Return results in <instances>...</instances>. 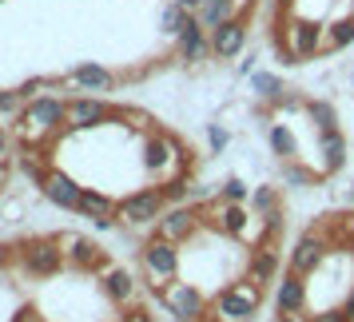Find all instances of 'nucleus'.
I'll use <instances>...</instances> for the list:
<instances>
[{
    "label": "nucleus",
    "mask_w": 354,
    "mask_h": 322,
    "mask_svg": "<svg viewBox=\"0 0 354 322\" xmlns=\"http://www.w3.org/2000/svg\"><path fill=\"white\" fill-rule=\"evenodd\" d=\"M68 124V100L60 96H36L24 104V112L17 115V131L28 140V144H40L48 147V140L56 135V131Z\"/></svg>",
    "instance_id": "f257e3e1"
},
{
    "label": "nucleus",
    "mask_w": 354,
    "mask_h": 322,
    "mask_svg": "<svg viewBox=\"0 0 354 322\" xmlns=\"http://www.w3.org/2000/svg\"><path fill=\"white\" fill-rule=\"evenodd\" d=\"M17 258L32 278H52V274H60L68 267V251H64V243L56 239V235H40V239L20 243Z\"/></svg>",
    "instance_id": "f03ea898"
},
{
    "label": "nucleus",
    "mask_w": 354,
    "mask_h": 322,
    "mask_svg": "<svg viewBox=\"0 0 354 322\" xmlns=\"http://www.w3.org/2000/svg\"><path fill=\"white\" fill-rule=\"evenodd\" d=\"M322 36H326V28H322L319 20H290L287 32L274 36V44L287 56V64H303L310 56L326 52V40H322Z\"/></svg>",
    "instance_id": "7ed1b4c3"
},
{
    "label": "nucleus",
    "mask_w": 354,
    "mask_h": 322,
    "mask_svg": "<svg viewBox=\"0 0 354 322\" xmlns=\"http://www.w3.org/2000/svg\"><path fill=\"white\" fill-rule=\"evenodd\" d=\"M176 247L179 243L163 239V235H151V239L144 243V251H140L144 271H147V278H151V287L156 290L167 287V283H176V274H179V251Z\"/></svg>",
    "instance_id": "20e7f679"
},
{
    "label": "nucleus",
    "mask_w": 354,
    "mask_h": 322,
    "mask_svg": "<svg viewBox=\"0 0 354 322\" xmlns=\"http://www.w3.org/2000/svg\"><path fill=\"white\" fill-rule=\"evenodd\" d=\"M163 211H167V199H163L160 187H140V191H131L120 199L115 219H124L128 227H156Z\"/></svg>",
    "instance_id": "39448f33"
},
{
    "label": "nucleus",
    "mask_w": 354,
    "mask_h": 322,
    "mask_svg": "<svg viewBox=\"0 0 354 322\" xmlns=\"http://www.w3.org/2000/svg\"><path fill=\"white\" fill-rule=\"evenodd\" d=\"M259 299H263V287H255L251 278L247 283H231L227 290L215 294V314L223 322H247L259 310Z\"/></svg>",
    "instance_id": "423d86ee"
},
{
    "label": "nucleus",
    "mask_w": 354,
    "mask_h": 322,
    "mask_svg": "<svg viewBox=\"0 0 354 322\" xmlns=\"http://www.w3.org/2000/svg\"><path fill=\"white\" fill-rule=\"evenodd\" d=\"M124 108H112L96 96H76L68 100V128L84 131V128H96V124H108V120H124Z\"/></svg>",
    "instance_id": "0eeeda50"
},
{
    "label": "nucleus",
    "mask_w": 354,
    "mask_h": 322,
    "mask_svg": "<svg viewBox=\"0 0 354 322\" xmlns=\"http://www.w3.org/2000/svg\"><path fill=\"white\" fill-rule=\"evenodd\" d=\"M160 303L167 306L176 319H187V322L207 314V299H203L192 283H167V287H160Z\"/></svg>",
    "instance_id": "6e6552de"
},
{
    "label": "nucleus",
    "mask_w": 354,
    "mask_h": 322,
    "mask_svg": "<svg viewBox=\"0 0 354 322\" xmlns=\"http://www.w3.org/2000/svg\"><path fill=\"white\" fill-rule=\"evenodd\" d=\"M335 247V239H326V235H315V231H306L303 239H299V247L290 251V271L299 274H315L322 267V258H326V251Z\"/></svg>",
    "instance_id": "1a4fd4ad"
},
{
    "label": "nucleus",
    "mask_w": 354,
    "mask_h": 322,
    "mask_svg": "<svg viewBox=\"0 0 354 322\" xmlns=\"http://www.w3.org/2000/svg\"><path fill=\"white\" fill-rule=\"evenodd\" d=\"M243 48H247V20L243 17L227 20L219 28H211V56H215V60H235Z\"/></svg>",
    "instance_id": "9d476101"
},
{
    "label": "nucleus",
    "mask_w": 354,
    "mask_h": 322,
    "mask_svg": "<svg viewBox=\"0 0 354 322\" xmlns=\"http://www.w3.org/2000/svg\"><path fill=\"white\" fill-rule=\"evenodd\" d=\"M199 211L195 207H171V211H163L160 215V223H156V235H163V239H171V243H187L199 231Z\"/></svg>",
    "instance_id": "9b49d317"
},
{
    "label": "nucleus",
    "mask_w": 354,
    "mask_h": 322,
    "mask_svg": "<svg viewBox=\"0 0 354 322\" xmlns=\"http://www.w3.org/2000/svg\"><path fill=\"white\" fill-rule=\"evenodd\" d=\"M40 191H44V199H48V203H56L60 211H80V195H84V187H80V183H76L72 176L56 171V167H52L48 179L40 183Z\"/></svg>",
    "instance_id": "f8f14e48"
},
{
    "label": "nucleus",
    "mask_w": 354,
    "mask_h": 322,
    "mask_svg": "<svg viewBox=\"0 0 354 322\" xmlns=\"http://www.w3.org/2000/svg\"><path fill=\"white\" fill-rule=\"evenodd\" d=\"M176 52L183 64H203V56H211V32L199 24V17H192L187 28L176 36Z\"/></svg>",
    "instance_id": "ddd939ff"
},
{
    "label": "nucleus",
    "mask_w": 354,
    "mask_h": 322,
    "mask_svg": "<svg viewBox=\"0 0 354 322\" xmlns=\"http://www.w3.org/2000/svg\"><path fill=\"white\" fill-rule=\"evenodd\" d=\"M64 251H68V267H76V271H108V255L100 251L92 239H84V235H64Z\"/></svg>",
    "instance_id": "4468645a"
},
{
    "label": "nucleus",
    "mask_w": 354,
    "mask_h": 322,
    "mask_svg": "<svg viewBox=\"0 0 354 322\" xmlns=\"http://www.w3.org/2000/svg\"><path fill=\"white\" fill-rule=\"evenodd\" d=\"M306 274L299 271H287L279 278V287H274V306H279V314H303L306 306Z\"/></svg>",
    "instance_id": "2eb2a0df"
},
{
    "label": "nucleus",
    "mask_w": 354,
    "mask_h": 322,
    "mask_svg": "<svg viewBox=\"0 0 354 322\" xmlns=\"http://www.w3.org/2000/svg\"><path fill=\"white\" fill-rule=\"evenodd\" d=\"M211 215H215V219H207V227H219L231 239H247V207H243V203L215 199V203H211Z\"/></svg>",
    "instance_id": "dca6fc26"
},
{
    "label": "nucleus",
    "mask_w": 354,
    "mask_h": 322,
    "mask_svg": "<svg viewBox=\"0 0 354 322\" xmlns=\"http://www.w3.org/2000/svg\"><path fill=\"white\" fill-rule=\"evenodd\" d=\"M274 274H279V251H274L271 243H263V247H255L251 258H247V278H251L255 287H267V283H274Z\"/></svg>",
    "instance_id": "f3484780"
},
{
    "label": "nucleus",
    "mask_w": 354,
    "mask_h": 322,
    "mask_svg": "<svg viewBox=\"0 0 354 322\" xmlns=\"http://www.w3.org/2000/svg\"><path fill=\"white\" fill-rule=\"evenodd\" d=\"M68 84H76L80 92H112L115 88V76L108 72L104 64H76Z\"/></svg>",
    "instance_id": "a211bd4d"
},
{
    "label": "nucleus",
    "mask_w": 354,
    "mask_h": 322,
    "mask_svg": "<svg viewBox=\"0 0 354 322\" xmlns=\"http://www.w3.org/2000/svg\"><path fill=\"white\" fill-rule=\"evenodd\" d=\"M319 155H322V176L338 171L346 163V135L342 131H319Z\"/></svg>",
    "instance_id": "6ab92c4d"
},
{
    "label": "nucleus",
    "mask_w": 354,
    "mask_h": 322,
    "mask_svg": "<svg viewBox=\"0 0 354 322\" xmlns=\"http://www.w3.org/2000/svg\"><path fill=\"white\" fill-rule=\"evenodd\" d=\"M195 17H199V24L211 32V28H219V24L239 17V0H203V8H199Z\"/></svg>",
    "instance_id": "aec40b11"
},
{
    "label": "nucleus",
    "mask_w": 354,
    "mask_h": 322,
    "mask_svg": "<svg viewBox=\"0 0 354 322\" xmlns=\"http://www.w3.org/2000/svg\"><path fill=\"white\" fill-rule=\"evenodd\" d=\"M104 294H108L112 303H131V299H136V278H131L124 267H108V271H104Z\"/></svg>",
    "instance_id": "412c9836"
},
{
    "label": "nucleus",
    "mask_w": 354,
    "mask_h": 322,
    "mask_svg": "<svg viewBox=\"0 0 354 322\" xmlns=\"http://www.w3.org/2000/svg\"><path fill=\"white\" fill-rule=\"evenodd\" d=\"M171 160V140L167 135H147L144 140V167L147 171H163Z\"/></svg>",
    "instance_id": "4be33fe9"
},
{
    "label": "nucleus",
    "mask_w": 354,
    "mask_h": 322,
    "mask_svg": "<svg viewBox=\"0 0 354 322\" xmlns=\"http://www.w3.org/2000/svg\"><path fill=\"white\" fill-rule=\"evenodd\" d=\"M44 160H48V147H44V151H36V147H28V151H20V160H17V167H20V171H24L28 179H32L36 187H40V183L48 179V171H52V167H48Z\"/></svg>",
    "instance_id": "5701e85b"
},
{
    "label": "nucleus",
    "mask_w": 354,
    "mask_h": 322,
    "mask_svg": "<svg viewBox=\"0 0 354 322\" xmlns=\"http://www.w3.org/2000/svg\"><path fill=\"white\" fill-rule=\"evenodd\" d=\"M115 211H120V203H112L104 191L84 187V195H80V215H88V219H104V215H115Z\"/></svg>",
    "instance_id": "b1692460"
},
{
    "label": "nucleus",
    "mask_w": 354,
    "mask_h": 322,
    "mask_svg": "<svg viewBox=\"0 0 354 322\" xmlns=\"http://www.w3.org/2000/svg\"><path fill=\"white\" fill-rule=\"evenodd\" d=\"M195 12H187L183 4H176V0H167L160 8V32H167V36H179L183 28H187V20H192Z\"/></svg>",
    "instance_id": "393cba45"
},
{
    "label": "nucleus",
    "mask_w": 354,
    "mask_h": 322,
    "mask_svg": "<svg viewBox=\"0 0 354 322\" xmlns=\"http://www.w3.org/2000/svg\"><path fill=\"white\" fill-rule=\"evenodd\" d=\"M267 135H271V151L283 163L299 155V140H295V131H290L287 124H271V131H267Z\"/></svg>",
    "instance_id": "a878e982"
},
{
    "label": "nucleus",
    "mask_w": 354,
    "mask_h": 322,
    "mask_svg": "<svg viewBox=\"0 0 354 322\" xmlns=\"http://www.w3.org/2000/svg\"><path fill=\"white\" fill-rule=\"evenodd\" d=\"M251 92L263 100H274V104H283L287 100V88H283V80L279 76H271V72H251Z\"/></svg>",
    "instance_id": "bb28decb"
},
{
    "label": "nucleus",
    "mask_w": 354,
    "mask_h": 322,
    "mask_svg": "<svg viewBox=\"0 0 354 322\" xmlns=\"http://www.w3.org/2000/svg\"><path fill=\"white\" fill-rule=\"evenodd\" d=\"M306 115H310V124L319 131H338L335 104H326V100H306Z\"/></svg>",
    "instance_id": "cd10ccee"
},
{
    "label": "nucleus",
    "mask_w": 354,
    "mask_h": 322,
    "mask_svg": "<svg viewBox=\"0 0 354 322\" xmlns=\"http://www.w3.org/2000/svg\"><path fill=\"white\" fill-rule=\"evenodd\" d=\"M354 44V17H338L335 24H326V52H338Z\"/></svg>",
    "instance_id": "c85d7f7f"
},
{
    "label": "nucleus",
    "mask_w": 354,
    "mask_h": 322,
    "mask_svg": "<svg viewBox=\"0 0 354 322\" xmlns=\"http://www.w3.org/2000/svg\"><path fill=\"white\" fill-rule=\"evenodd\" d=\"M274 207H279V187H259V191H251V211L267 215Z\"/></svg>",
    "instance_id": "c756f323"
},
{
    "label": "nucleus",
    "mask_w": 354,
    "mask_h": 322,
    "mask_svg": "<svg viewBox=\"0 0 354 322\" xmlns=\"http://www.w3.org/2000/svg\"><path fill=\"white\" fill-rule=\"evenodd\" d=\"M24 104H28V100L20 96V88H4V92H0V115H20Z\"/></svg>",
    "instance_id": "7c9ffc66"
},
{
    "label": "nucleus",
    "mask_w": 354,
    "mask_h": 322,
    "mask_svg": "<svg viewBox=\"0 0 354 322\" xmlns=\"http://www.w3.org/2000/svg\"><path fill=\"white\" fill-rule=\"evenodd\" d=\"M219 199H227V203H243V199H251V187H247L243 179H227L223 187H219Z\"/></svg>",
    "instance_id": "2f4dec72"
},
{
    "label": "nucleus",
    "mask_w": 354,
    "mask_h": 322,
    "mask_svg": "<svg viewBox=\"0 0 354 322\" xmlns=\"http://www.w3.org/2000/svg\"><path fill=\"white\" fill-rule=\"evenodd\" d=\"M160 191L167 203H179V199H187V176H176L167 179V183H160Z\"/></svg>",
    "instance_id": "473e14b6"
},
{
    "label": "nucleus",
    "mask_w": 354,
    "mask_h": 322,
    "mask_svg": "<svg viewBox=\"0 0 354 322\" xmlns=\"http://www.w3.org/2000/svg\"><path fill=\"white\" fill-rule=\"evenodd\" d=\"M263 227H267V239H263V243L279 239V235H283V227H287V219H283V207L267 211V215H263Z\"/></svg>",
    "instance_id": "72a5a7b5"
},
{
    "label": "nucleus",
    "mask_w": 354,
    "mask_h": 322,
    "mask_svg": "<svg viewBox=\"0 0 354 322\" xmlns=\"http://www.w3.org/2000/svg\"><path fill=\"white\" fill-rule=\"evenodd\" d=\"M227 140H231V135H227V128H219V124H211V128H207V144H211V151H223Z\"/></svg>",
    "instance_id": "f704fd0d"
},
{
    "label": "nucleus",
    "mask_w": 354,
    "mask_h": 322,
    "mask_svg": "<svg viewBox=\"0 0 354 322\" xmlns=\"http://www.w3.org/2000/svg\"><path fill=\"white\" fill-rule=\"evenodd\" d=\"M283 176H287V183H310V179H315V171H303V167H295V160H287Z\"/></svg>",
    "instance_id": "c9c22d12"
},
{
    "label": "nucleus",
    "mask_w": 354,
    "mask_h": 322,
    "mask_svg": "<svg viewBox=\"0 0 354 322\" xmlns=\"http://www.w3.org/2000/svg\"><path fill=\"white\" fill-rule=\"evenodd\" d=\"M310 322H354V319L346 314V306H342V310H322V314H310Z\"/></svg>",
    "instance_id": "e433bc0d"
},
{
    "label": "nucleus",
    "mask_w": 354,
    "mask_h": 322,
    "mask_svg": "<svg viewBox=\"0 0 354 322\" xmlns=\"http://www.w3.org/2000/svg\"><path fill=\"white\" fill-rule=\"evenodd\" d=\"M8 144H12V140H8V131L0 128V160H4V155H8Z\"/></svg>",
    "instance_id": "4c0bfd02"
},
{
    "label": "nucleus",
    "mask_w": 354,
    "mask_h": 322,
    "mask_svg": "<svg viewBox=\"0 0 354 322\" xmlns=\"http://www.w3.org/2000/svg\"><path fill=\"white\" fill-rule=\"evenodd\" d=\"M176 4H183L187 12H199V8H203V0H176Z\"/></svg>",
    "instance_id": "58836bf2"
},
{
    "label": "nucleus",
    "mask_w": 354,
    "mask_h": 322,
    "mask_svg": "<svg viewBox=\"0 0 354 322\" xmlns=\"http://www.w3.org/2000/svg\"><path fill=\"white\" fill-rule=\"evenodd\" d=\"M274 322H310V319H303V314H279Z\"/></svg>",
    "instance_id": "ea45409f"
},
{
    "label": "nucleus",
    "mask_w": 354,
    "mask_h": 322,
    "mask_svg": "<svg viewBox=\"0 0 354 322\" xmlns=\"http://www.w3.org/2000/svg\"><path fill=\"white\" fill-rule=\"evenodd\" d=\"M346 314H351V319H354V290H351V294H346Z\"/></svg>",
    "instance_id": "a19ab883"
},
{
    "label": "nucleus",
    "mask_w": 354,
    "mask_h": 322,
    "mask_svg": "<svg viewBox=\"0 0 354 322\" xmlns=\"http://www.w3.org/2000/svg\"><path fill=\"white\" fill-rule=\"evenodd\" d=\"M4 263H8V247H0V267H4Z\"/></svg>",
    "instance_id": "79ce46f5"
},
{
    "label": "nucleus",
    "mask_w": 354,
    "mask_h": 322,
    "mask_svg": "<svg viewBox=\"0 0 354 322\" xmlns=\"http://www.w3.org/2000/svg\"><path fill=\"white\" fill-rule=\"evenodd\" d=\"M4 179H8V171H4V167H0V191H4Z\"/></svg>",
    "instance_id": "37998d69"
},
{
    "label": "nucleus",
    "mask_w": 354,
    "mask_h": 322,
    "mask_svg": "<svg viewBox=\"0 0 354 322\" xmlns=\"http://www.w3.org/2000/svg\"><path fill=\"white\" fill-rule=\"evenodd\" d=\"M351 203H354V187H351Z\"/></svg>",
    "instance_id": "c03bdc74"
},
{
    "label": "nucleus",
    "mask_w": 354,
    "mask_h": 322,
    "mask_svg": "<svg viewBox=\"0 0 354 322\" xmlns=\"http://www.w3.org/2000/svg\"><path fill=\"white\" fill-rule=\"evenodd\" d=\"M351 251H354V235H351Z\"/></svg>",
    "instance_id": "a18cd8bd"
},
{
    "label": "nucleus",
    "mask_w": 354,
    "mask_h": 322,
    "mask_svg": "<svg viewBox=\"0 0 354 322\" xmlns=\"http://www.w3.org/2000/svg\"><path fill=\"white\" fill-rule=\"evenodd\" d=\"M176 322H187V319H176Z\"/></svg>",
    "instance_id": "49530a36"
},
{
    "label": "nucleus",
    "mask_w": 354,
    "mask_h": 322,
    "mask_svg": "<svg viewBox=\"0 0 354 322\" xmlns=\"http://www.w3.org/2000/svg\"><path fill=\"white\" fill-rule=\"evenodd\" d=\"M351 8H354V0H351Z\"/></svg>",
    "instance_id": "de8ad7c7"
},
{
    "label": "nucleus",
    "mask_w": 354,
    "mask_h": 322,
    "mask_svg": "<svg viewBox=\"0 0 354 322\" xmlns=\"http://www.w3.org/2000/svg\"><path fill=\"white\" fill-rule=\"evenodd\" d=\"M0 4H4V0H0Z\"/></svg>",
    "instance_id": "09e8293b"
},
{
    "label": "nucleus",
    "mask_w": 354,
    "mask_h": 322,
    "mask_svg": "<svg viewBox=\"0 0 354 322\" xmlns=\"http://www.w3.org/2000/svg\"><path fill=\"white\" fill-rule=\"evenodd\" d=\"M195 322H199V319H195Z\"/></svg>",
    "instance_id": "8fccbe9b"
}]
</instances>
